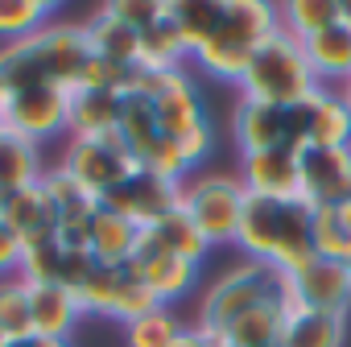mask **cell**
Returning <instances> with one entry per match:
<instances>
[{"mask_svg": "<svg viewBox=\"0 0 351 347\" xmlns=\"http://www.w3.org/2000/svg\"><path fill=\"white\" fill-rule=\"evenodd\" d=\"M91 71V42L87 25H46L13 46L0 50V79L9 91L25 87H58L66 95H79L87 87Z\"/></svg>", "mask_w": 351, "mask_h": 347, "instance_id": "obj_1", "label": "cell"}, {"mask_svg": "<svg viewBox=\"0 0 351 347\" xmlns=\"http://www.w3.org/2000/svg\"><path fill=\"white\" fill-rule=\"evenodd\" d=\"M310 224H314V207L302 199H256V195H248L236 244L248 261H261L277 273H293L314 256Z\"/></svg>", "mask_w": 351, "mask_h": 347, "instance_id": "obj_2", "label": "cell"}, {"mask_svg": "<svg viewBox=\"0 0 351 347\" xmlns=\"http://www.w3.org/2000/svg\"><path fill=\"white\" fill-rule=\"evenodd\" d=\"M136 91L153 104L161 136H169L173 145H182V153H186V161L195 169L215 153V124H211L203 91L195 87L186 67L182 71H153V75L141 71Z\"/></svg>", "mask_w": 351, "mask_h": 347, "instance_id": "obj_3", "label": "cell"}, {"mask_svg": "<svg viewBox=\"0 0 351 347\" xmlns=\"http://www.w3.org/2000/svg\"><path fill=\"white\" fill-rule=\"evenodd\" d=\"M322 83L314 79L302 42L289 29H277L269 42H261L252 50V62L240 79V95L244 99H261V104H281L293 108L306 95H314Z\"/></svg>", "mask_w": 351, "mask_h": 347, "instance_id": "obj_4", "label": "cell"}, {"mask_svg": "<svg viewBox=\"0 0 351 347\" xmlns=\"http://www.w3.org/2000/svg\"><path fill=\"white\" fill-rule=\"evenodd\" d=\"M248 191L236 174H195V178L178 182V211H186L195 219V228L207 236V244H236L240 232V215H244Z\"/></svg>", "mask_w": 351, "mask_h": 347, "instance_id": "obj_5", "label": "cell"}, {"mask_svg": "<svg viewBox=\"0 0 351 347\" xmlns=\"http://www.w3.org/2000/svg\"><path fill=\"white\" fill-rule=\"evenodd\" d=\"M277 289H281V273L244 256V261H236L232 269H223L207 285V294L199 302V322L195 326H203V331H228L240 314H248L261 302L277 298Z\"/></svg>", "mask_w": 351, "mask_h": 347, "instance_id": "obj_6", "label": "cell"}, {"mask_svg": "<svg viewBox=\"0 0 351 347\" xmlns=\"http://www.w3.org/2000/svg\"><path fill=\"white\" fill-rule=\"evenodd\" d=\"M58 169H66L71 178L91 195V199H108L120 182H128L141 169L136 153L128 149V141L120 136V128L104 132V136H71Z\"/></svg>", "mask_w": 351, "mask_h": 347, "instance_id": "obj_7", "label": "cell"}, {"mask_svg": "<svg viewBox=\"0 0 351 347\" xmlns=\"http://www.w3.org/2000/svg\"><path fill=\"white\" fill-rule=\"evenodd\" d=\"M277 298H281L285 318L298 314V310H322V314L347 318V310H351V269L343 261L310 256L302 269L281 273Z\"/></svg>", "mask_w": 351, "mask_h": 347, "instance_id": "obj_8", "label": "cell"}, {"mask_svg": "<svg viewBox=\"0 0 351 347\" xmlns=\"http://www.w3.org/2000/svg\"><path fill=\"white\" fill-rule=\"evenodd\" d=\"M83 314H99V318H112V322H132L149 310H157L161 302L136 281V273L128 265H95L91 277L75 289Z\"/></svg>", "mask_w": 351, "mask_h": 347, "instance_id": "obj_9", "label": "cell"}, {"mask_svg": "<svg viewBox=\"0 0 351 347\" xmlns=\"http://www.w3.org/2000/svg\"><path fill=\"white\" fill-rule=\"evenodd\" d=\"M232 136H236L240 157L244 153H265V149H293V153L306 149L298 104L281 108V104H261V99L240 95L236 116H232Z\"/></svg>", "mask_w": 351, "mask_h": 347, "instance_id": "obj_10", "label": "cell"}, {"mask_svg": "<svg viewBox=\"0 0 351 347\" xmlns=\"http://www.w3.org/2000/svg\"><path fill=\"white\" fill-rule=\"evenodd\" d=\"M128 269L136 273V281H141L161 306L186 298V294L195 289V281H199V265H191V261H182V256L165 252L161 240H157L149 228H141L136 248H132V256H128Z\"/></svg>", "mask_w": 351, "mask_h": 347, "instance_id": "obj_11", "label": "cell"}, {"mask_svg": "<svg viewBox=\"0 0 351 347\" xmlns=\"http://www.w3.org/2000/svg\"><path fill=\"white\" fill-rule=\"evenodd\" d=\"M71 120V95L58 87H25V91H9L5 104V132L42 145L58 132H66Z\"/></svg>", "mask_w": 351, "mask_h": 347, "instance_id": "obj_12", "label": "cell"}, {"mask_svg": "<svg viewBox=\"0 0 351 347\" xmlns=\"http://www.w3.org/2000/svg\"><path fill=\"white\" fill-rule=\"evenodd\" d=\"M277 29H281V5H269V0H219V25L211 42L252 54Z\"/></svg>", "mask_w": 351, "mask_h": 347, "instance_id": "obj_13", "label": "cell"}, {"mask_svg": "<svg viewBox=\"0 0 351 347\" xmlns=\"http://www.w3.org/2000/svg\"><path fill=\"white\" fill-rule=\"evenodd\" d=\"M302 203L310 207H339L351 199V149H302Z\"/></svg>", "mask_w": 351, "mask_h": 347, "instance_id": "obj_14", "label": "cell"}, {"mask_svg": "<svg viewBox=\"0 0 351 347\" xmlns=\"http://www.w3.org/2000/svg\"><path fill=\"white\" fill-rule=\"evenodd\" d=\"M104 207H112L116 215H124L136 228H153L157 219H165L173 207H178V182H165L149 169H136L128 182H120L104 199Z\"/></svg>", "mask_w": 351, "mask_h": 347, "instance_id": "obj_15", "label": "cell"}, {"mask_svg": "<svg viewBox=\"0 0 351 347\" xmlns=\"http://www.w3.org/2000/svg\"><path fill=\"white\" fill-rule=\"evenodd\" d=\"M240 182L256 199H302V174L293 149H265L240 157Z\"/></svg>", "mask_w": 351, "mask_h": 347, "instance_id": "obj_16", "label": "cell"}, {"mask_svg": "<svg viewBox=\"0 0 351 347\" xmlns=\"http://www.w3.org/2000/svg\"><path fill=\"white\" fill-rule=\"evenodd\" d=\"M306 149H351V112L335 87H318L298 104Z\"/></svg>", "mask_w": 351, "mask_h": 347, "instance_id": "obj_17", "label": "cell"}, {"mask_svg": "<svg viewBox=\"0 0 351 347\" xmlns=\"http://www.w3.org/2000/svg\"><path fill=\"white\" fill-rule=\"evenodd\" d=\"M0 219H5L21 236L25 248L29 244H42V240H54V224H58L54 203L46 199L42 182L38 187H25V191H13V195H0Z\"/></svg>", "mask_w": 351, "mask_h": 347, "instance_id": "obj_18", "label": "cell"}, {"mask_svg": "<svg viewBox=\"0 0 351 347\" xmlns=\"http://www.w3.org/2000/svg\"><path fill=\"white\" fill-rule=\"evenodd\" d=\"M302 50H306V62H310V71L322 87H343L351 79V29L343 21L306 38Z\"/></svg>", "mask_w": 351, "mask_h": 347, "instance_id": "obj_19", "label": "cell"}, {"mask_svg": "<svg viewBox=\"0 0 351 347\" xmlns=\"http://www.w3.org/2000/svg\"><path fill=\"white\" fill-rule=\"evenodd\" d=\"M29 310L38 339H71V331L83 318V306L66 285H29Z\"/></svg>", "mask_w": 351, "mask_h": 347, "instance_id": "obj_20", "label": "cell"}, {"mask_svg": "<svg viewBox=\"0 0 351 347\" xmlns=\"http://www.w3.org/2000/svg\"><path fill=\"white\" fill-rule=\"evenodd\" d=\"M120 112H124V95H120V91L83 87L79 95H71L66 132H71V136H104V132L120 128Z\"/></svg>", "mask_w": 351, "mask_h": 347, "instance_id": "obj_21", "label": "cell"}, {"mask_svg": "<svg viewBox=\"0 0 351 347\" xmlns=\"http://www.w3.org/2000/svg\"><path fill=\"white\" fill-rule=\"evenodd\" d=\"M87 42H91V58H104V62H116V67H136L141 34L128 29L108 5L95 9V17L87 21Z\"/></svg>", "mask_w": 351, "mask_h": 347, "instance_id": "obj_22", "label": "cell"}, {"mask_svg": "<svg viewBox=\"0 0 351 347\" xmlns=\"http://www.w3.org/2000/svg\"><path fill=\"white\" fill-rule=\"evenodd\" d=\"M191 58L178 25H173V5H165L161 21H153L145 34H141V54H136V67L141 71H182V62Z\"/></svg>", "mask_w": 351, "mask_h": 347, "instance_id": "obj_23", "label": "cell"}, {"mask_svg": "<svg viewBox=\"0 0 351 347\" xmlns=\"http://www.w3.org/2000/svg\"><path fill=\"white\" fill-rule=\"evenodd\" d=\"M136 236H141L136 224H128L124 215H116L112 207L99 203V211L91 219V244H87V252H91L95 265H128V256L136 248Z\"/></svg>", "mask_w": 351, "mask_h": 347, "instance_id": "obj_24", "label": "cell"}, {"mask_svg": "<svg viewBox=\"0 0 351 347\" xmlns=\"http://www.w3.org/2000/svg\"><path fill=\"white\" fill-rule=\"evenodd\" d=\"M46 178L42 165V145H29L13 132L0 136V195H13L25 187H38Z\"/></svg>", "mask_w": 351, "mask_h": 347, "instance_id": "obj_25", "label": "cell"}, {"mask_svg": "<svg viewBox=\"0 0 351 347\" xmlns=\"http://www.w3.org/2000/svg\"><path fill=\"white\" fill-rule=\"evenodd\" d=\"M281 331H285L281 298H269V302H261L256 310L240 314V318L223 331V339H228V347H277V343H281Z\"/></svg>", "mask_w": 351, "mask_h": 347, "instance_id": "obj_26", "label": "cell"}, {"mask_svg": "<svg viewBox=\"0 0 351 347\" xmlns=\"http://www.w3.org/2000/svg\"><path fill=\"white\" fill-rule=\"evenodd\" d=\"M343 335H347V318L322 310H298L285 318L277 347H343Z\"/></svg>", "mask_w": 351, "mask_h": 347, "instance_id": "obj_27", "label": "cell"}, {"mask_svg": "<svg viewBox=\"0 0 351 347\" xmlns=\"http://www.w3.org/2000/svg\"><path fill=\"white\" fill-rule=\"evenodd\" d=\"M149 232L161 240V248H165V252L182 256V261H191V265H203V261H207V252H211L207 236H203V232L195 228V219H191L186 211H178V207H173L165 219H157Z\"/></svg>", "mask_w": 351, "mask_h": 347, "instance_id": "obj_28", "label": "cell"}, {"mask_svg": "<svg viewBox=\"0 0 351 347\" xmlns=\"http://www.w3.org/2000/svg\"><path fill=\"white\" fill-rule=\"evenodd\" d=\"M50 21H54L50 0H0V38H5V46L46 29Z\"/></svg>", "mask_w": 351, "mask_h": 347, "instance_id": "obj_29", "label": "cell"}, {"mask_svg": "<svg viewBox=\"0 0 351 347\" xmlns=\"http://www.w3.org/2000/svg\"><path fill=\"white\" fill-rule=\"evenodd\" d=\"M182 331H186V322L178 314L169 306H157V310L124 322V347H173V339Z\"/></svg>", "mask_w": 351, "mask_h": 347, "instance_id": "obj_30", "label": "cell"}, {"mask_svg": "<svg viewBox=\"0 0 351 347\" xmlns=\"http://www.w3.org/2000/svg\"><path fill=\"white\" fill-rule=\"evenodd\" d=\"M120 136L128 141V149L136 153V161L161 141V128H157V116H153V104L141 95V91H132V95H124V112H120Z\"/></svg>", "mask_w": 351, "mask_h": 347, "instance_id": "obj_31", "label": "cell"}, {"mask_svg": "<svg viewBox=\"0 0 351 347\" xmlns=\"http://www.w3.org/2000/svg\"><path fill=\"white\" fill-rule=\"evenodd\" d=\"M0 326L13 343L34 339V310H29V281L5 277L0 281Z\"/></svg>", "mask_w": 351, "mask_h": 347, "instance_id": "obj_32", "label": "cell"}, {"mask_svg": "<svg viewBox=\"0 0 351 347\" xmlns=\"http://www.w3.org/2000/svg\"><path fill=\"white\" fill-rule=\"evenodd\" d=\"M335 21H339V0H289V5H281V29H289L298 42L314 38Z\"/></svg>", "mask_w": 351, "mask_h": 347, "instance_id": "obj_33", "label": "cell"}, {"mask_svg": "<svg viewBox=\"0 0 351 347\" xmlns=\"http://www.w3.org/2000/svg\"><path fill=\"white\" fill-rule=\"evenodd\" d=\"M173 25H178L186 50L195 54L203 42H211L219 25V0H191V5H173Z\"/></svg>", "mask_w": 351, "mask_h": 347, "instance_id": "obj_34", "label": "cell"}, {"mask_svg": "<svg viewBox=\"0 0 351 347\" xmlns=\"http://www.w3.org/2000/svg\"><path fill=\"white\" fill-rule=\"evenodd\" d=\"M310 240H314V256H326V261H343L351 240L335 215V207H314V224H310Z\"/></svg>", "mask_w": 351, "mask_h": 347, "instance_id": "obj_35", "label": "cell"}, {"mask_svg": "<svg viewBox=\"0 0 351 347\" xmlns=\"http://www.w3.org/2000/svg\"><path fill=\"white\" fill-rule=\"evenodd\" d=\"M128 29H136V34H145L153 21H161V13H165V0H120V5H108Z\"/></svg>", "mask_w": 351, "mask_h": 347, "instance_id": "obj_36", "label": "cell"}, {"mask_svg": "<svg viewBox=\"0 0 351 347\" xmlns=\"http://www.w3.org/2000/svg\"><path fill=\"white\" fill-rule=\"evenodd\" d=\"M21 256H25V244H21V236L0 219V281L5 277H17L21 273Z\"/></svg>", "mask_w": 351, "mask_h": 347, "instance_id": "obj_37", "label": "cell"}, {"mask_svg": "<svg viewBox=\"0 0 351 347\" xmlns=\"http://www.w3.org/2000/svg\"><path fill=\"white\" fill-rule=\"evenodd\" d=\"M173 347H207V335H203V331H199V326L191 322V326H186V331H182L178 339H173Z\"/></svg>", "mask_w": 351, "mask_h": 347, "instance_id": "obj_38", "label": "cell"}, {"mask_svg": "<svg viewBox=\"0 0 351 347\" xmlns=\"http://www.w3.org/2000/svg\"><path fill=\"white\" fill-rule=\"evenodd\" d=\"M335 215H339V224H343V232H347V240H351V199H343V203L335 207Z\"/></svg>", "mask_w": 351, "mask_h": 347, "instance_id": "obj_39", "label": "cell"}, {"mask_svg": "<svg viewBox=\"0 0 351 347\" xmlns=\"http://www.w3.org/2000/svg\"><path fill=\"white\" fill-rule=\"evenodd\" d=\"M21 347H71V339H38V335H34V339H25Z\"/></svg>", "mask_w": 351, "mask_h": 347, "instance_id": "obj_40", "label": "cell"}, {"mask_svg": "<svg viewBox=\"0 0 351 347\" xmlns=\"http://www.w3.org/2000/svg\"><path fill=\"white\" fill-rule=\"evenodd\" d=\"M339 21L351 29V0H339Z\"/></svg>", "mask_w": 351, "mask_h": 347, "instance_id": "obj_41", "label": "cell"}, {"mask_svg": "<svg viewBox=\"0 0 351 347\" xmlns=\"http://www.w3.org/2000/svg\"><path fill=\"white\" fill-rule=\"evenodd\" d=\"M335 91H339V95H343V104H347V112H351V79H347V83H343V87H335Z\"/></svg>", "mask_w": 351, "mask_h": 347, "instance_id": "obj_42", "label": "cell"}, {"mask_svg": "<svg viewBox=\"0 0 351 347\" xmlns=\"http://www.w3.org/2000/svg\"><path fill=\"white\" fill-rule=\"evenodd\" d=\"M5 104H9V87H5V79H0V120H5Z\"/></svg>", "mask_w": 351, "mask_h": 347, "instance_id": "obj_43", "label": "cell"}, {"mask_svg": "<svg viewBox=\"0 0 351 347\" xmlns=\"http://www.w3.org/2000/svg\"><path fill=\"white\" fill-rule=\"evenodd\" d=\"M0 347H13V339L5 335V326H0Z\"/></svg>", "mask_w": 351, "mask_h": 347, "instance_id": "obj_44", "label": "cell"}, {"mask_svg": "<svg viewBox=\"0 0 351 347\" xmlns=\"http://www.w3.org/2000/svg\"><path fill=\"white\" fill-rule=\"evenodd\" d=\"M343 265H347V269H351V248H347V256H343Z\"/></svg>", "mask_w": 351, "mask_h": 347, "instance_id": "obj_45", "label": "cell"}, {"mask_svg": "<svg viewBox=\"0 0 351 347\" xmlns=\"http://www.w3.org/2000/svg\"><path fill=\"white\" fill-rule=\"evenodd\" d=\"M0 136H5V120H0Z\"/></svg>", "mask_w": 351, "mask_h": 347, "instance_id": "obj_46", "label": "cell"}, {"mask_svg": "<svg viewBox=\"0 0 351 347\" xmlns=\"http://www.w3.org/2000/svg\"><path fill=\"white\" fill-rule=\"evenodd\" d=\"M13 347H21V343H13Z\"/></svg>", "mask_w": 351, "mask_h": 347, "instance_id": "obj_47", "label": "cell"}]
</instances>
